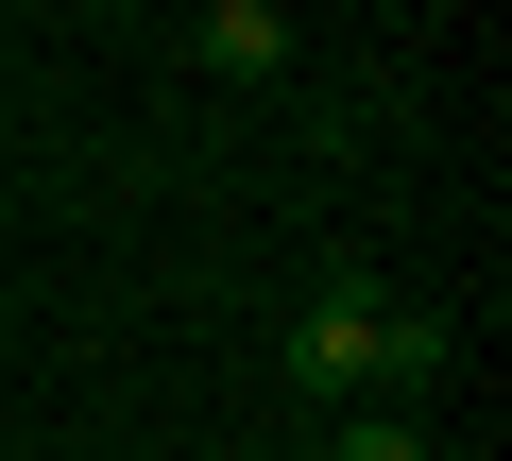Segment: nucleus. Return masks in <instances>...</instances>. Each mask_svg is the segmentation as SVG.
<instances>
[{
  "mask_svg": "<svg viewBox=\"0 0 512 461\" xmlns=\"http://www.w3.org/2000/svg\"><path fill=\"white\" fill-rule=\"evenodd\" d=\"M291 376H308L325 410H359L376 376H444V325H393L376 291H325V308L291 325Z\"/></svg>",
  "mask_w": 512,
  "mask_h": 461,
  "instance_id": "1",
  "label": "nucleus"
},
{
  "mask_svg": "<svg viewBox=\"0 0 512 461\" xmlns=\"http://www.w3.org/2000/svg\"><path fill=\"white\" fill-rule=\"evenodd\" d=\"M188 52H205L222 86H274V69H291V18H274V0H205V35H188Z\"/></svg>",
  "mask_w": 512,
  "mask_h": 461,
  "instance_id": "2",
  "label": "nucleus"
},
{
  "mask_svg": "<svg viewBox=\"0 0 512 461\" xmlns=\"http://www.w3.org/2000/svg\"><path fill=\"white\" fill-rule=\"evenodd\" d=\"M342 461H427V427H410L393 393H359V410H342Z\"/></svg>",
  "mask_w": 512,
  "mask_h": 461,
  "instance_id": "3",
  "label": "nucleus"
}]
</instances>
